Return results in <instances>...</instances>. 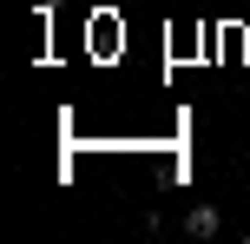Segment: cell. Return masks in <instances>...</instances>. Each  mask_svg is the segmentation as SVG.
<instances>
[{"instance_id":"cell-2","label":"cell","mask_w":250,"mask_h":244,"mask_svg":"<svg viewBox=\"0 0 250 244\" xmlns=\"http://www.w3.org/2000/svg\"><path fill=\"white\" fill-rule=\"evenodd\" d=\"M53 7H60V0H33V13H40V20H46V13H53Z\"/></svg>"},{"instance_id":"cell-1","label":"cell","mask_w":250,"mask_h":244,"mask_svg":"<svg viewBox=\"0 0 250 244\" xmlns=\"http://www.w3.org/2000/svg\"><path fill=\"white\" fill-rule=\"evenodd\" d=\"M185 231L198 238V244L217 238V231H224V211H217V205H191V211H185Z\"/></svg>"}]
</instances>
